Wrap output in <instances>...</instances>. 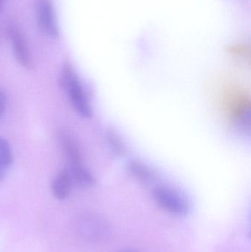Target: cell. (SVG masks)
<instances>
[{
    "label": "cell",
    "mask_w": 251,
    "mask_h": 252,
    "mask_svg": "<svg viewBox=\"0 0 251 252\" xmlns=\"http://www.w3.org/2000/svg\"><path fill=\"white\" fill-rule=\"evenodd\" d=\"M153 198L156 204L165 211L184 217L190 212V204L184 195L173 188L159 185L153 189Z\"/></svg>",
    "instance_id": "cell-1"
},
{
    "label": "cell",
    "mask_w": 251,
    "mask_h": 252,
    "mask_svg": "<svg viewBox=\"0 0 251 252\" xmlns=\"http://www.w3.org/2000/svg\"><path fill=\"white\" fill-rule=\"evenodd\" d=\"M63 81L75 109L84 118H91L92 109L90 106L88 97L78 77L69 65H66L64 68Z\"/></svg>",
    "instance_id": "cell-2"
},
{
    "label": "cell",
    "mask_w": 251,
    "mask_h": 252,
    "mask_svg": "<svg viewBox=\"0 0 251 252\" xmlns=\"http://www.w3.org/2000/svg\"><path fill=\"white\" fill-rule=\"evenodd\" d=\"M36 18L38 26L44 34L51 38H58V26L51 0H38Z\"/></svg>",
    "instance_id": "cell-3"
},
{
    "label": "cell",
    "mask_w": 251,
    "mask_h": 252,
    "mask_svg": "<svg viewBox=\"0 0 251 252\" xmlns=\"http://www.w3.org/2000/svg\"><path fill=\"white\" fill-rule=\"evenodd\" d=\"M78 229L81 236L89 241L104 239L109 233V227L106 222L94 215H86L81 218Z\"/></svg>",
    "instance_id": "cell-4"
},
{
    "label": "cell",
    "mask_w": 251,
    "mask_h": 252,
    "mask_svg": "<svg viewBox=\"0 0 251 252\" xmlns=\"http://www.w3.org/2000/svg\"><path fill=\"white\" fill-rule=\"evenodd\" d=\"M8 33L18 62L24 67L31 69L33 66L32 58L23 34L15 26H10L8 28Z\"/></svg>",
    "instance_id": "cell-5"
},
{
    "label": "cell",
    "mask_w": 251,
    "mask_h": 252,
    "mask_svg": "<svg viewBox=\"0 0 251 252\" xmlns=\"http://www.w3.org/2000/svg\"><path fill=\"white\" fill-rule=\"evenodd\" d=\"M72 190V176L66 170L57 173L52 185L53 195L59 200H64L69 197Z\"/></svg>",
    "instance_id": "cell-6"
},
{
    "label": "cell",
    "mask_w": 251,
    "mask_h": 252,
    "mask_svg": "<svg viewBox=\"0 0 251 252\" xmlns=\"http://www.w3.org/2000/svg\"><path fill=\"white\" fill-rule=\"evenodd\" d=\"M128 169L134 178L144 183H151L157 178L156 172L153 169L139 160L130 161Z\"/></svg>",
    "instance_id": "cell-7"
},
{
    "label": "cell",
    "mask_w": 251,
    "mask_h": 252,
    "mask_svg": "<svg viewBox=\"0 0 251 252\" xmlns=\"http://www.w3.org/2000/svg\"><path fill=\"white\" fill-rule=\"evenodd\" d=\"M72 169L74 179L78 185L85 188H89L95 184L94 176L82 164L72 167Z\"/></svg>",
    "instance_id": "cell-8"
},
{
    "label": "cell",
    "mask_w": 251,
    "mask_h": 252,
    "mask_svg": "<svg viewBox=\"0 0 251 252\" xmlns=\"http://www.w3.org/2000/svg\"><path fill=\"white\" fill-rule=\"evenodd\" d=\"M12 161L11 148L5 139L0 137V181Z\"/></svg>",
    "instance_id": "cell-9"
},
{
    "label": "cell",
    "mask_w": 251,
    "mask_h": 252,
    "mask_svg": "<svg viewBox=\"0 0 251 252\" xmlns=\"http://www.w3.org/2000/svg\"><path fill=\"white\" fill-rule=\"evenodd\" d=\"M106 139L110 145L112 151L116 155L123 156L126 154L125 143L113 129L109 128L106 131Z\"/></svg>",
    "instance_id": "cell-10"
},
{
    "label": "cell",
    "mask_w": 251,
    "mask_h": 252,
    "mask_svg": "<svg viewBox=\"0 0 251 252\" xmlns=\"http://www.w3.org/2000/svg\"><path fill=\"white\" fill-rule=\"evenodd\" d=\"M6 99L4 93L0 90V117L4 113L5 109Z\"/></svg>",
    "instance_id": "cell-11"
},
{
    "label": "cell",
    "mask_w": 251,
    "mask_h": 252,
    "mask_svg": "<svg viewBox=\"0 0 251 252\" xmlns=\"http://www.w3.org/2000/svg\"><path fill=\"white\" fill-rule=\"evenodd\" d=\"M118 252H139L135 251V250H121V251H119Z\"/></svg>",
    "instance_id": "cell-12"
},
{
    "label": "cell",
    "mask_w": 251,
    "mask_h": 252,
    "mask_svg": "<svg viewBox=\"0 0 251 252\" xmlns=\"http://www.w3.org/2000/svg\"><path fill=\"white\" fill-rule=\"evenodd\" d=\"M3 2H4V0H0V10H1V7H2Z\"/></svg>",
    "instance_id": "cell-13"
}]
</instances>
